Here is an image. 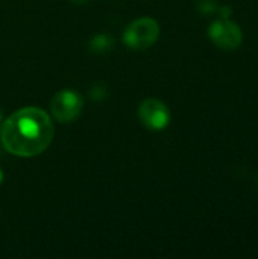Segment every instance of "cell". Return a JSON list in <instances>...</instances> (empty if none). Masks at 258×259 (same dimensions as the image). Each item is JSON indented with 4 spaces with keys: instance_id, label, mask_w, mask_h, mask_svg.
<instances>
[{
    "instance_id": "cell-1",
    "label": "cell",
    "mask_w": 258,
    "mask_h": 259,
    "mask_svg": "<svg viewBox=\"0 0 258 259\" xmlns=\"http://www.w3.org/2000/svg\"><path fill=\"white\" fill-rule=\"evenodd\" d=\"M53 124L49 114L40 108H23L11 114L3 123L0 138L3 147L20 158L43 153L53 140Z\"/></svg>"
},
{
    "instance_id": "cell-2",
    "label": "cell",
    "mask_w": 258,
    "mask_h": 259,
    "mask_svg": "<svg viewBox=\"0 0 258 259\" xmlns=\"http://www.w3.org/2000/svg\"><path fill=\"white\" fill-rule=\"evenodd\" d=\"M160 36V24L151 17H141L132 21L125 33L123 42L132 50H146L157 42Z\"/></svg>"
},
{
    "instance_id": "cell-3",
    "label": "cell",
    "mask_w": 258,
    "mask_h": 259,
    "mask_svg": "<svg viewBox=\"0 0 258 259\" xmlns=\"http://www.w3.org/2000/svg\"><path fill=\"white\" fill-rule=\"evenodd\" d=\"M84 109V99L73 90H62L56 93L50 102V112L59 123L75 121Z\"/></svg>"
},
{
    "instance_id": "cell-4",
    "label": "cell",
    "mask_w": 258,
    "mask_h": 259,
    "mask_svg": "<svg viewBox=\"0 0 258 259\" xmlns=\"http://www.w3.org/2000/svg\"><path fill=\"white\" fill-rule=\"evenodd\" d=\"M210 39L224 50H234L243 41V32L240 26L230 18H220L210 24L208 27Z\"/></svg>"
},
{
    "instance_id": "cell-5",
    "label": "cell",
    "mask_w": 258,
    "mask_h": 259,
    "mask_svg": "<svg viewBox=\"0 0 258 259\" xmlns=\"http://www.w3.org/2000/svg\"><path fill=\"white\" fill-rule=\"evenodd\" d=\"M138 118L151 131H163L170 123V109L160 99H146L138 106Z\"/></svg>"
},
{
    "instance_id": "cell-6",
    "label": "cell",
    "mask_w": 258,
    "mask_h": 259,
    "mask_svg": "<svg viewBox=\"0 0 258 259\" xmlns=\"http://www.w3.org/2000/svg\"><path fill=\"white\" fill-rule=\"evenodd\" d=\"M114 47V39L109 35L105 33H99L94 35L90 41V50L96 55H105L108 53L111 49Z\"/></svg>"
},
{
    "instance_id": "cell-7",
    "label": "cell",
    "mask_w": 258,
    "mask_h": 259,
    "mask_svg": "<svg viewBox=\"0 0 258 259\" xmlns=\"http://www.w3.org/2000/svg\"><path fill=\"white\" fill-rule=\"evenodd\" d=\"M199 11H202L204 14H213L219 9L217 6V2L216 0H201L199 5H198Z\"/></svg>"
},
{
    "instance_id": "cell-8",
    "label": "cell",
    "mask_w": 258,
    "mask_h": 259,
    "mask_svg": "<svg viewBox=\"0 0 258 259\" xmlns=\"http://www.w3.org/2000/svg\"><path fill=\"white\" fill-rule=\"evenodd\" d=\"M217 12L220 14L222 18H230V17H231V8H230V6H220V8L217 9Z\"/></svg>"
},
{
    "instance_id": "cell-9",
    "label": "cell",
    "mask_w": 258,
    "mask_h": 259,
    "mask_svg": "<svg viewBox=\"0 0 258 259\" xmlns=\"http://www.w3.org/2000/svg\"><path fill=\"white\" fill-rule=\"evenodd\" d=\"M71 2H75V3H78V5H84V3H87L88 0H71Z\"/></svg>"
},
{
    "instance_id": "cell-10",
    "label": "cell",
    "mask_w": 258,
    "mask_h": 259,
    "mask_svg": "<svg viewBox=\"0 0 258 259\" xmlns=\"http://www.w3.org/2000/svg\"><path fill=\"white\" fill-rule=\"evenodd\" d=\"M3 182V170L0 168V184Z\"/></svg>"
},
{
    "instance_id": "cell-11",
    "label": "cell",
    "mask_w": 258,
    "mask_h": 259,
    "mask_svg": "<svg viewBox=\"0 0 258 259\" xmlns=\"http://www.w3.org/2000/svg\"><path fill=\"white\" fill-rule=\"evenodd\" d=\"M0 121H2V111H0Z\"/></svg>"
},
{
    "instance_id": "cell-12",
    "label": "cell",
    "mask_w": 258,
    "mask_h": 259,
    "mask_svg": "<svg viewBox=\"0 0 258 259\" xmlns=\"http://www.w3.org/2000/svg\"><path fill=\"white\" fill-rule=\"evenodd\" d=\"M257 185H258V178H257Z\"/></svg>"
}]
</instances>
